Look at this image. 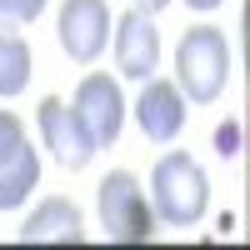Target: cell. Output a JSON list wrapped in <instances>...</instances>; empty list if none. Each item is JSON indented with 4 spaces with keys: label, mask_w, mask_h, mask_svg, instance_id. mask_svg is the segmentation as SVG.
<instances>
[{
    "label": "cell",
    "mask_w": 250,
    "mask_h": 250,
    "mask_svg": "<svg viewBox=\"0 0 250 250\" xmlns=\"http://www.w3.org/2000/svg\"><path fill=\"white\" fill-rule=\"evenodd\" d=\"M150 210L155 220L175 225V230H190V225L205 220L210 210V180L205 170L185 155V150H165L150 170Z\"/></svg>",
    "instance_id": "6da1fadb"
},
{
    "label": "cell",
    "mask_w": 250,
    "mask_h": 250,
    "mask_svg": "<svg viewBox=\"0 0 250 250\" xmlns=\"http://www.w3.org/2000/svg\"><path fill=\"white\" fill-rule=\"evenodd\" d=\"M230 80V45L220 25H190L175 45V85L190 105H210Z\"/></svg>",
    "instance_id": "7a4b0ae2"
},
{
    "label": "cell",
    "mask_w": 250,
    "mask_h": 250,
    "mask_svg": "<svg viewBox=\"0 0 250 250\" xmlns=\"http://www.w3.org/2000/svg\"><path fill=\"white\" fill-rule=\"evenodd\" d=\"M95 210L100 225H105L110 245H150L155 240V210L150 195L140 190V180L130 170H110L95 190Z\"/></svg>",
    "instance_id": "3957f363"
},
{
    "label": "cell",
    "mask_w": 250,
    "mask_h": 250,
    "mask_svg": "<svg viewBox=\"0 0 250 250\" xmlns=\"http://www.w3.org/2000/svg\"><path fill=\"white\" fill-rule=\"evenodd\" d=\"M35 120H40V140H45V150L65 165V170H85L90 155L100 150V145L90 140V130H85V120L75 115V105H65L60 95H45V100H40Z\"/></svg>",
    "instance_id": "277c9868"
},
{
    "label": "cell",
    "mask_w": 250,
    "mask_h": 250,
    "mask_svg": "<svg viewBox=\"0 0 250 250\" xmlns=\"http://www.w3.org/2000/svg\"><path fill=\"white\" fill-rule=\"evenodd\" d=\"M70 105H75L80 120H85V130H90L95 145H115V140H120V125H125V95H120V85H115L105 70H90L85 80H80Z\"/></svg>",
    "instance_id": "5b68a950"
},
{
    "label": "cell",
    "mask_w": 250,
    "mask_h": 250,
    "mask_svg": "<svg viewBox=\"0 0 250 250\" xmlns=\"http://www.w3.org/2000/svg\"><path fill=\"white\" fill-rule=\"evenodd\" d=\"M55 30H60V50L70 60H80V65H90V60L110 45V10H105V0H65Z\"/></svg>",
    "instance_id": "8992f818"
},
{
    "label": "cell",
    "mask_w": 250,
    "mask_h": 250,
    "mask_svg": "<svg viewBox=\"0 0 250 250\" xmlns=\"http://www.w3.org/2000/svg\"><path fill=\"white\" fill-rule=\"evenodd\" d=\"M115 65H120L125 80H150L160 70V30H155V15L125 10L115 20Z\"/></svg>",
    "instance_id": "52a82bcc"
},
{
    "label": "cell",
    "mask_w": 250,
    "mask_h": 250,
    "mask_svg": "<svg viewBox=\"0 0 250 250\" xmlns=\"http://www.w3.org/2000/svg\"><path fill=\"white\" fill-rule=\"evenodd\" d=\"M185 95H180V85L175 80H160V75H150L145 80V90H140V100H135V125L145 130V140H155V145H170L180 130H185Z\"/></svg>",
    "instance_id": "ba28073f"
},
{
    "label": "cell",
    "mask_w": 250,
    "mask_h": 250,
    "mask_svg": "<svg viewBox=\"0 0 250 250\" xmlns=\"http://www.w3.org/2000/svg\"><path fill=\"white\" fill-rule=\"evenodd\" d=\"M80 240H85V215L65 195L40 200L20 225V245H80Z\"/></svg>",
    "instance_id": "9c48e42d"
},
{
    "label": "cell",
    "mask_w": 250,
    "mask_h": 250,
    "mask_svg": "<svg viewBox=\"0 0 250 250\" xmlns=\"http://www.w3.org/2000/svg\"><path fill=\"white\" fill-rule=\"evenodd\" d=\"M35 185H40V155L25 140V145H15V150L0 160V210H20Z\"/></svg>",
    "instance_id": "30bf717a"
},
{
    "label": "cell",
    "mask_w": 250,
    "mask_h": 250,
    "mask_svg": "<svg viewBox=\"0 0 250 250\" xmlns=\"http://www.w3.org/2000/svg\"><path fill=\"white\" fill-rule=\"evenodd\" d=\"M30 85V45L10 30H0V95H20Z\"/></svg>",
    "instance_id": "8fae6325"
},
{
    "label": "cell",
    "mask_w": 250,
    "mask_h": 250,
    "mask_svg": "<svg viewBox=\"0 0 250 250\" xmlns=\"http://www.w3.org/2000/svg\"><path fill=\"white\" fill-rule=\"evenodd\" d=\"M45 5L50 0H0V20H5V25H30Z\"/></svg>",
    "instance_id": "7c38bea8"
},
{
    "label": "cell",
    "mask_w": 250,
    "mask_h": 250,
    "mask_svg": "<svg viewBox=\"0 0 250 250\" xmlns=\"http://www.w3.org/2000/svg\"><path fill=\"white\" fill-rule=\"evenodd\" d=\"M240 145H245L240 120H220V125H215V150H220L225 160H235V155H240Z\"/></svg>",
    "instance_id": "4fadbf2b"
},
{
    "label": "cell",
    "mask_w": 250,
    "mask_h": 250,
    "mask_svg": "<svg viewBox=\"0 0 250 250\" xmlns=\"http://www.w3.org/2000/svg\"><path fill=\"white\" fill-rule=\"evenodd\" d=\"M15 145H25V125H20L10 110H0V160H5Z\"/></svg>",
    "instance_id": "5bb4252c"
},
{
    "label": "cell",
    "mask_w": 250,
    "mask_h": 250,
    "mask_svg": "<svg viewBox=\"0 0 250 250\" xmlns=\"http://www.w3.org/2000/svg\"><path fill=\"white\" fill-rule=\"evenodd\" d=\"M165 5H170V0H135V10H145V15H160Z\"/></svg>",
    "instance_id": "9a60e30c"
},
{
    "label": "cell",
    "mask_w": 250,
    "mask_h": 250,
    "mask_svg": "<svg viewBox=\"0 0 250 250\" xmlns=\"http://www.w3.org/2000/svg\"><path fill=\"white\" fill-rule=\"evenodd\" d=\"M185 5H190V10H215L220 0H185Z\"/></svg>",
    "instance_id": "2e32d148"
}]
</instances>
